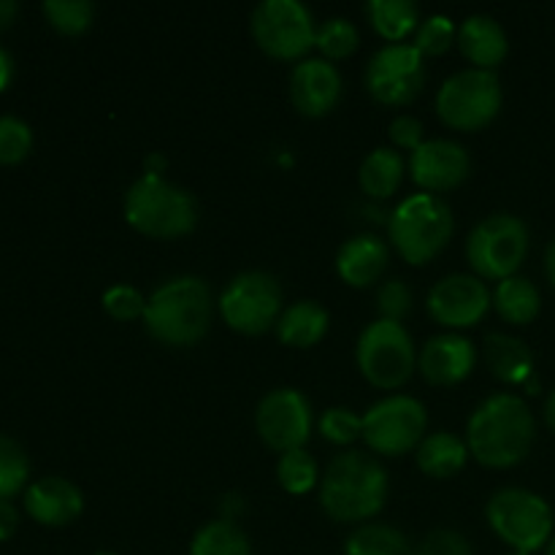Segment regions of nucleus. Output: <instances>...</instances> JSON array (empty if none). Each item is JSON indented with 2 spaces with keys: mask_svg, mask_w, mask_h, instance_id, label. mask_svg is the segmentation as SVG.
<instances>
[{
  "mask_svg": "<svg viewBox=\"0 0 555 555\" xmlns=\"http://www.w3.org/2000/svg\"><path fill=\"white\" fill-rule=\"evenodd\" d=\"M493 534L518 553H537L553 540V509L540 493L526 488H499L486 504Z\"/></svg>",
  "mask_w": 555,
  "mask_h": 555,
  "instance_id": "obj_7",
  "label": "nucleus"
},
{
  "mask_svg": "<svg viewBox=\"0 0 555 555\" xmlns=\"http://www.w3.org/2000/svg\"><path fill=\"white\" fill-rule=\"evenodd\" d=\"M461 54L472 63V68L496 70L509 52V41L504 27L488 14H472L461 22L455 36Z\"/></svg>",
  "mask_w": 555,
  "mask_h": 555,
  "instance_id": "obj_21",
  "label": "nucleus"
},
{
  "mask_svg": "<svg viewBox=\"0 0 555 555\" xmlns=\"http://www.w3.org/2000/svg\"><path fill=\"white\" fill-rule=\"evenodd\" d=\"M255 428L266 448L280 455L301 450L312 437V404L296 388H274L258 401Z\"/></svg>",
  "mask_w": 555,
  "mask_h": 555,
  "instance_id": "obj_14",
  "label": "nucleus"
},
{
  "mask_svg": "<svg viewBox=\"0 0 555 555\" xmlns=\"http://www.w3.org/2000/svg\"><path fill=\"white\" fill-rule=\"evenodd\" d=\"M475 345L466 336L453 334V331L431 336L417 356V369H421L423 379L434 388H453V385L464 383L475 372Z\"/></svg>",
  "mask_w": 555,
  "mask_h": 555,
  "instance_id": "obj_18",
  "label": "nucleus"
},
{
  "mask_svg": "<svg viewBox=\"0 0 555 555\" xmlns=\"http://www.w3.org/2000/svg\"><path fill=\"white\" fill-rule=\"evenodd\" d=\"M366 16L388 43H404L421 27V9L412 0H369Z\"/></svg>",
  "mask_w": 555,
  "mask_h": 555,
  "instance_id": "obj_27",
  "label": "nucleus"
},
{
  "mask_svg": "<svg viewBox=\"0 0 555 555\" xmlns=\"http://www.w3.org/2000/svg\"><path fill=\"white\" fill-rule=\"evenodd\" d=\"M11 76H14V60H11V54L0 47V92L11 85Z\"/></svg>",
  "mask_w": 555,
  "mask_h": 555,
  "instance_id": "obj_43",
  "label": "nucleus"
},
{
  "mask_svg": "<svg viewBox=\"0 0 555 555\" xmlns=\"http://www.w3.org/2000/svg\"><path fill=\"white\" fill-rule=\"evenodd\" d=\"M509 555H529V553H518V551H513Z\"/></svg>",
  "mask_w": 555,
  "mask_h": 555,
  "instance_id": "obj_49",
  "label": "nucleus"
},
{
  "mask_svg": "<svg viewBox=\"0 0 555 555\" xmlns=\"http://www.w3.org/2000/svg\"><path fill=\"white\" fill-rule=\"evenodd\" d=\"M390 141H393V150H406L412 155V152L417 150L421 144H426V139H423V122L417 117H412V114H401V117H396L393 122H390Z\"/></svg>",
  "mask_w": 555,
  "mask_h": 555,
  "instance_id": "obj_40",
  "label": "nucleus"
},
{
  "mask_svg": "<svg viewBox=\"0 0 555 555\" xmlns=\"http://www.w3.org/2000/svg\"><path fill=\"white\" fill-rule=\"evenodd\" d=\"M390 480L385 466L361 450L339 453L320 477V507L334 524L363 526L388 502Z\"/></svg>",
  "mask_w": 555,
  "mask_h": 555,
  "instance_id": "obj_2",
  "label": "nucleus"
},
{
  "mask_svg": "<svg viewBox=\"0 0 555 555\" xmlns=\"http://www.w3.org/2000/svg\"><path fill=\"white\" fill-rule=\"evenodd\" d=\"M358 43H361V33L345 16H331L323 25L318 27V41L314 47L320 49L323 60L336 63V60H347L350 54H356Z\"/></svg>",
  "mask_w": 555,
  "mask_h": 555,
  "instance_id": "obj_31",
  "label": "nucleus"
},
{
  "mask_svg": "<svg viewBox=\"0 0 555 555\" xmlns=\"http://www.w3.org/2000/svg\"><path fill=\"white\" fill-rule=\"evenodd\" d=\"M190 555H253V545L233 520L220 518L195 531Z\"/></svg>",
  "mask_w": 555,
  "mask_h": 555,
  "instance_id": "obj_29",
  "label": "nucleus"
},
{
  "mask_svg": "<svg viewBox=\"0 0 555 555\" xmlns=\"http://www.w3.org/2000/svg\"><path fill=\"white\" fill-rule=\"evenodd\" d=\"M30 477V461L16 439L0 434V499H11L25 488Z\"/></svg>",
  "mask_w": 555,
  "mask_h": 555,
  "instance_id": "obj_33",
  "label": "nucleus"
},
{
  "mask_svg": "<svg viewBox=\"0 0 555 555\" xmlns=\"http://www.w3.org/2000/svg\"><path fill=\"white\" fill-rule=\"evenodd\" d=\"M125 220L141 236L157 242L184 238L198 225V201L190 190L168 182L166 177L144 173L125 193Z\"/></svg>",
  "mask_w": 555,
  "mask_h": 555,
  "instance_id": "obj_4",
  "label": "nucleus"
},
{
  "mask_svg": "<svg viewBox=\"0 0 555 555\" xmlns=\"http://www.w3.org/2000/svg\"><path fill=\"white\" fill-rule=\"evenodd\" d=\"M529 255V228L518 215L493 211L472 228L466 260L482 282H504L518 274Z\"/></svg>",
  "mask_w": 555,
  "mask_h": 555,
  "instance_id": "obj_6",
  "label": "nucleus"
},
{
  "mask_svg": "<svg viewBox=\"0 0 555 555\" xmlns=\"http://www.w3.org/2000/svg\"><path fill=\"white\" fill-rule=\"evenodd\" d=\"M415 555H475V547L461 531L434 529L417 542Z\"/></svg>",
  "mask_w": 555,
  "mask_h": 555,
  "instance_id": "obj_39",
  "label": "nucleus"
},
{
  "mask_svg": "<svg viewBox=\"0 0 555 555\" xmlns=\"http://www.w3.org/2000/svg\"><path fill=\"white\" fill-rule=\"evenodd\" d=\"M41 9L49 25L63 36H81L95 22V5L90 0H47Z\"/></svg>",
  "mask_w": 555,
  "mask_h": 555,
  "instance_id": "obj_32",
  "label": "nucleus"
},
{
  "mask_svg": "<svg viewBox=\"0 0 555 555\" xmlns=\"http://www.w3.org/2000/svg\"><path fill=\"white\" fill-rule=\"evenodd\" d=\"M16 526H20V513H16V507L9 499H0V542L11 540Z\"/></svg>",
  "mask_w": 555,
  "mask_h": 555,
  "instance_id": "obj_41",
  "label": "nucleus"
},
{
  "mask_svg": "<svg viewBox=\"0 0 555 555\" xmlns=\"http://www.w3.org/2000/svg\"><path fill=\"white\" fill-rule=\"evenodd\" d=\"M455 36H459V27L453 25V20L444 14H434L423 20L415 30V49L423 57H439L453 47Z\"/></svg>",
  "mask_w": 555,
  "mask_h": 555,
  "instance_id": "obj_35",
  "label": "nucleus"
},
{
  "mask_svg": "<svg viewBox=\"0 0 555 555\" xmlns=\"http://www.w3.org/2000/svg\"><path fill=\"white\" fill-rule=\"evenodd\" d=\"M33 150V130L25 119L0 114V163L11 166L30 155Z\"/></svg>",
  "mask_w": 555,
  "mask_h": 555,
  "instance_id": "obj_37",
  "label": "nucleus"
},
{
  "mask_svg": "<svg viewBox=\"0 0 555 555\" xmlns=\"http://www.w3.org/2000/svg\"><path fill=\"white\" fill-rule=\"evenodd\" d=\"M406 173V160L399 150L393 146H377L374 152H369L366 160L361 163V171H358V184H361L363 195L374 201H385L390 195H396V190L401 188Z\"/></svg>",
  "mask_w": 555,
  "mask_h": 555,
  "instance_id": "obj_25",
  "label": "nucleus"
},
{
  "mask_svg": "<svg viewBox=\"0 0 555 555\" xmlns=\"http://www.w3.org/2000/svg\"><path fill=\"white\" fill-rule=\"evenodd\" d=\"M469 459L472 455L469 448H466V439L455 437L450 431L426 434L421 448L415 450L417 469L431 477V480H450V477L464 469Z\"/></svg>",
  "mask_w": 555,
  "mask_h": 555,
  "instance_id": "obj_24",
  "label": "nucleus"
},
{
  "mask_svg": "<svg viewBox=\"0 0 555 555\" xmlns=\"http://www.w3.org/2000/svg\"><path fill=\"white\" fill-rule=\"evenodd\" d=\"M410 173L421 193H448L466 182L472 173V157L459 141L431 139L410 155Z\"/></svg>",
  "mask_w": 555,
  "mask_h": 555,
  "instance_id": "obj_16",
  "label": "nucleus"
},
{
  "mask_svg": "<svg viewBox=\"0 0 555 555\" xmlns=\"http://www.w3.org/2000/svg\"><path fill=\"white\" fill-rule=\"evenodd\" d=\"M249 33L269 57L301 63L318 41V22L301 0H263L253 9Z\"/></svg>",
  "mask_w": 555,
  "mask_h": 555,
  "instance_id": "obj_11",
  "label": "nucleus"
},
{
  "mask_svg": "<svg viewBox=\"0 0 555 555\" xmlns=\"http://www.w3.org/2000/svg\"><path fill=\"white\" fill-rule=\"evenodd\" d=\"M493 309H496V314L504 323L529 325L540 318L542 296L534 282L515 274L496 285V291H493Z\"/></svg>",
  "mask_w": 555,
  "mask_h": 555,
  "instance_id": "obj_26",
  "label": "nucleus"
},
{
  "mask_svg": "<svg viewBox=\"0 0 555 555\" xmlns=\"http://www.w3.org/2000/svg\"><path fill=\"white\" fill-rule=\"evenodd\" d=\"M379 320L404 325V318L412 312V291L401 280H388L377 291Z\"/></svg>",
  "mask_w": 555,
  "mask_h": 555,
  "instance_id": "obj_38",
  "label": "nucleus"
},
{
  "mask_svg": "<svg viewBox=\"0 0 555 555\" xmlns=\"http://www.w3.org/2000/svg\"><path fill=\"white\" fill-rule=\"evenodd\" d=\"M95 555H117V553H112V551H101V553H95Z\"/></svg>",
  "mask_w": 555,
  "mask_h": 555,
  "instance_id": "obj_48",
  "label": "nucleus"
},
{
  "mask_svg": "<svg viewBox=\"0 0 555 555\" xmlns=\"http://www.w3.org/2000/svg\"><path fill=\"white\" fill-rule=\"evenodd\" d=\"M146 173H155V177H163V168H166V157L163 155H150L146 157Z\"/></svg>",
  "mask_w": 555,
  "mask_h": 555,
  "instance_id": "obj_44",
  "label": "nucleus"
},
{
  "mask_svg": "<svg viewBox=\"0 0 555 555\" xmlns=\"http://www.w3.org/2000/svg\"><path fill=\"white\" fill-rule=\"evenodd\" d=\"M428 431V412L412 396H385L363 415V442L372 453L401 459L421 448Z\"/></svg>",
  "mask_w": 555,
  "mask_h": 555,
  "instance_id": "obj_12",
  "label": "nucleus"
},
{
  "mask_svg": "<svg viewBox=\"0 0 555 555\" xmlns=\"http://www.w3.org/2000/svg\"><path fill=\"white\" fill-rule=\"evenodd\" d=\"M542 415H545V426L551 428V431L555 434V390H553L551 396H547L545 412H542Z\"/></svg>",
  "mask_w": 555,
  "mask_h": 555,
  "instance_id": "obj_46",
  "label": "nucleus"
},
{
  "mask_svg": "<svg viewBox=\"0 0 555 555\" xmlns=\"http://www.w3.org/2000/svg\"><path fill=\"white\" fill-rule=\"evenodd\" d=\"M493 307V291L475 274H450L428 293L426 309L437 325L448 331H464L482 323Z\"/></svg>",
  "mask_w": 555,
  "mask_h": 555,
  "instance_id": "obj_15",
  "label": "nucleus"
},
{
  "mask_svg": "<svg viewBox=\"0 0 555 555\" xmlns=\"http://www.w3.org/2000/svg\"><path fill=\"white\" fill-rule=\"evenodd\" d=\"M345 555H415V545L388 524H363L347 537Z\"/></svg>",
  "mask_w": 555,
  "mask_h": 555,
  "instance_id": "obj_28",
  "label": "nucleus"
},
{
  "mask_svg": "<svg viewBox=\"0 0 555 555\" xmlns=\"http://www.w3.org/2000/svg\"><path fill=\"white\" fill-rule=\"evenodd\" d=\"M455 233L453 209L434 193H412L390 211L388 236L410 266L431 263Z\"/></svg>",
  "mask_w": 555,
  "mask_h": 555,
  "instance_id": "obj_5",
  "label": "nucleus"
},
{
  "mask_svg": "<svg viewBox=\"0 0 555 555\" xmlns=\"http://www.w3.org/2000/svg\"><path fill=\"white\" fill-rule=\"evenodd\" d=\"M537 439L534 412L520 396H488L466 423V448L488 469H513L529 459Z\"/></svg>",
  "mask_w": 555,
  "mask_h": 555,
  "instance_id": "obj_1",
  "label": "nucleus"
},
{
  "mask_svg": "<svg viewBox=\"0 0 555 555\" xmlns=\"http://www.w3.org/2000/svg\"><path fill=\"white\" fill-rule=\"evenodd\" d=\"M276 480L285 488L291 496H304V493L314 491L320 486V466L314 455L307 450H291V453L280 455L276 464Z\"/></svg>",
  "mask_w": 555,
  "mask_h": 555,
  "instance_id": "obj_30",
  "label": "nucleus"
},
{
  "mask_svg": "<svg viewBox=\"0 0 555 555\" xmlns=\"http://www.w3.org/2000/svg\"><path fill=\"white\" fill-rule=\"evenodd\" d=\"M345 81L339 68L323 57L301 60L291 74V101L304 117H325L339 106Z\"/></svg>",
  "mask_w": 555,
  "mask_h": 555,
  "instance_id": "obj_17",
  "label": "nucleus"
},
{
  "mask_svg": "<svg viewBox=\"0 0 555 555\" xmlns=\"http://www.w3.org/2000/svg\"><path fill=\"white\" fill-rule=\"evenodd\" d=\"M222 323L244 336H260L276 328L285 312V296L269 271H242L222 287L217 298Z\"/></svg>",
  "mask_w": 555,
  "mask_h": 555,
  "instance_id": "obj_9",
  "label": "nucleus"
},
{
  "mask_svg": "<svg viewBox=\"0 0 555 555\" xmlns=\"http://www.w3.org/2000/svg\"><path fill=\"white\" fill-rule=\"evenodd\" d=\"M103 312L117 323H133V320H144L146 312V296L133 285H112L101 298Z\"/></svg>",
  "mask_w": 555,
  "mask_h": 555,
  "instance_id": "obj_36",
  "label": "nucleus"
},
{
  "mask_svg": "<svg viewBox=\"0 0 555 555\" xmlns=\"http://www.w3.org/2000/svg\"><path fill=\"white\" fill-rule=\"evenodd\" d=\"M25 509L36 524L60 529L85 513V493L65 477L49 475L30 482L25 491Z\"/></svg>",
  "mask_w": 555,
  "mask_h": 555,
  "instance_id": "obj_19",
  "label": "nucleus"
},
{
  "mask_svg": "<svg viewBox=\"0 0 555 555\" xmlns=\"http://www.w3.org/2000/svg\"><path fill=\"white\" fill-rule=\"evenodd\" d=\"M390 249L374 233H358L350 242H345L336 253V274L345 285L358 287H372L374 282L383 280L385 269H388Z\"/></svg>",
  "mask_w": 555,
  "mask_h": 555,
  "instance_id": "obj_20",
  "label": "nucleus"
},
{
  "mask_svg": "<svg viewBox=\"0 0 555 555\" xmlns=\"http://www.w3.org/2000/svg\"><path fill=\"white\" fill-rule=\"evenodd\" d=\"M482 352H486L488 369L499 383L526 385L534 377V352L518 336L488 334Z\"/></svg>",
  "mask_w": 555,
  "mask_h": 555,
  "instance_id": "obj_22",
  "label": "nucleus"
},
{
  "mask_svg": "<svg viewBox=\"0 0 555 555\" xmlns=\"http://www.w3.org/2000/svg\"><path fill=\"white\" fill-rule=\"evenodd\" d=\"M426 87V57L415 43H388L366 68V90L377 103L388 108L410 106Z\"/></svg>",
  "mask_w": 555,
  "mask_h": 555,
  "instance_id": "obj_13",
  "label": "nucleus"
},
{
  "mask_svg": "<svg viewBox=\"0 0 555 555\" xmlns=\"http://www.w3.org/2000/svg\"><path fill=\"white\" fill-rule=\"evenodd\" d=\"M502 81L496 70L466 68L448 76L437 92V114L461 133L486 130L502 112Z\"/></svg>",
  "mask_w": 555,
  "mask_h": 555,
  "instance_id": "obj_10",
  "label": "nucleus"
},
{
  "mask_svg": "<svg viewBox=\"0 0 555 555\" xmlns=\"http://www.w3.org/2000/svg\"><path fill=\"white\" fill-rule=\"evenodd\" d=\"M356 363L369 385L379 390H399L417 369L415 341L401 323L377 318L358 336Z\"/></svg>",
  "mask_w": 555,
  "mask_h": 555,
  "instance_id": "obj_8",
  "label": "nucleus"
},
{
  "mask_svg": "<svg viewBox=\"0 0 555 555\" xmlns=\"http://www.w3.org/2000/svg\"><path fill=\"white\" fill-rule=\"evenodd\" d=\"M331 325V314L323 304L312 301H296L291 307H285L280 323H276V339L285 347H293V350H309L318 341L325 339Z\"/></svg>",
  "mask_w": 555,
  "mask_h": 555,
  "instance_id": "obj_23",
  "label": "nucleus"
},
{
  "mask_svg": "<svg viewBox=\"0 0 555 555\" xmlns=\"http://www.w3.org/2000/svg\"><path fill=\"white\" fill-rule=\"evenodd\" d=\"M545 274H547V280H551V285L555 287V238L545 253Z\"/></svg>",
  "mask_w": 555,
  "mask_h": 555,
  "instance_id": "obj_45",
  "label": "nucleus"
},
{
  "mask_svg": "<svg viewBox=\"0 0 555 555\" xmlns=\"http://www.w3.org/2000/svg\"><path fill=\"white\" fill-rule=\"evenodd\" d=\"M318 428L323 439H328L331 444L347 448V444L363 439V415L347 410V406H331V410L323 412Z\"/></svg>",
  "mask_w": 555,
  "mask_h": 555,
  "instance_id": "obj_34",
  "label": "nucleus"
},
{
  "mask_svg": "<svg viewBox=\"0 0 555 555\" xmlns=\"http://www.w3.org/2000/svg\"><path fill=\"white\" fill-rule=\"evenodd\" d=\"M545 555H555V534H553V540L547 542V547H545Z\"/></svg>",
  "mask_w": 555,
  "mask_h": 555,
  "instance_id": "obj_47",
  "label": "nucleus"
},
{
  "mask_svg": "<svg viewBox=\"0 0 555 555\" xmlns=\"http://www.w3.org/2000/svg\"><path fill=\"white\" fill-rule=\"evenodd\" d=\"M215 318V298L201 276H171L146 298L144 331L166 347H193L209 334Z\"/></svg>",
  "mask_w": 555,
  "mask_h": 555,
  "instance_id": "obj_3",
  "label": "nucleus"
},
{
  "mask_svg": "<svg viewBox=\"0 0 555 555\" xmlns=\"http://www.w3.org/2000/svg\"><path fill=\"white\" fill-rule=\"evenodd\" d=\"M16 14H20V3L16 0H0V30L14 25Z\"/></svg>",
  "mask_w": 555,
  "mask_h": 555,
  "instance_id": "obj_42",
  "label": "nucleus"
}]
</instances>
